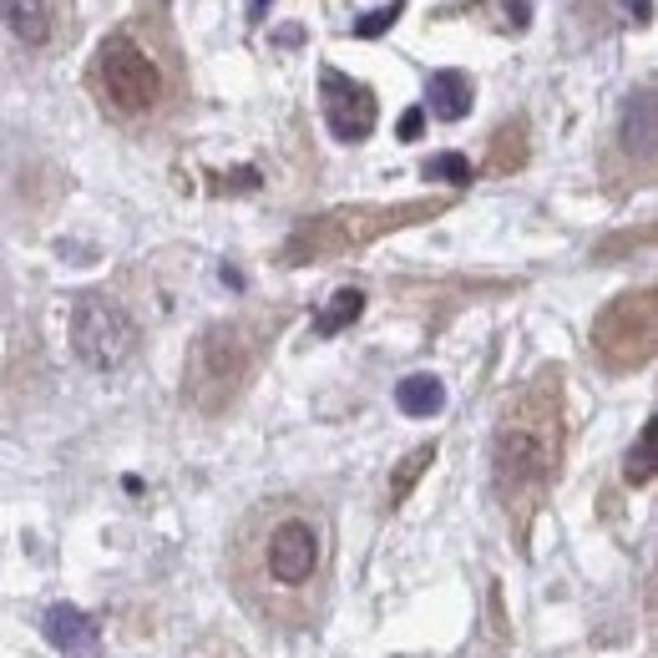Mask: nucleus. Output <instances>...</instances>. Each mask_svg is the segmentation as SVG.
Returning <instances> with one entry per match:
<instances>
[{
  "mask_svg": "<svg viewBox=\"0 0 658 658\" xmlns=\"http://www.w3.org/2000/svg\"><path fill=\"white\" fill-rule=\"evenodd\" d=\"M431 461H436V441H431V446H416V451H410L406 461L395 467L390 491H385V502H390V506H400V502H406V497H410V487H416V481H420V471L431 467Z\"/></svg>",
  "mask_w": 658,
  "mask_h": 658,
  "instance_id": "dca6fc26",
  "label": "nucleus"
},
{
  "mask_svg": "<svg viewBox=\"0 0 658 658\" xmlns=\"http://www.w3.org/2000/svg\"><path fill=\"white\" fill-rule=\"evenodd\" d=\"M0 21H6V31H11L21 46H31V51L51 46V36H56L51 0H0Z\"/></svg>",
  "mask_w": 658,
  "mask_h": 658,
  "instance_id": "9b49d317",
  "label": "nucleus"
},
{
  "mask_svg": "<svg viewBox=\"0 0 658 658\" xmlns=\"http://www.w3.org/2000/svg\"><path fill=\"white\" fill-rule=\"evenodd\" d=\"M426 178H441V182H451V188H467V182H471V163L461 153H441V157L426 163Z\"/></svg>",
  "mask_w": 658,
  "mask_h": 658,
  "instance_id": "a211bd4d",
  "label": "nucleus"
},
{
  "mask_svg": "<svg viewBox=\"0 0 658 658\" xmlns=\"http://www.w3.org/2000/svg\"><path fill=\"white\" fill-rule=\"evenodd\" d=\"M359 314H365V289H335V294H330V304L314 314V335L335 340L340 330H349V324L359 320Z\"/></svg>",
  "mask_w": 658,
  "mask_h": 658,
  "instance_id": "2eb2a0df",
  "label": "nucleus"
},
{
  "mask_svg": "<svg viewBox=\"0 0 658 658\" xmlns=\"http://www.w3.org/2000/svg\"><path fill=\"white\" fill-rule=\"evenodd\" d=\"M400 11H406V0H390V6L370 11L365 21H355V36H365V41H370V36H380V31H390V25H395V15H400Z\"/></svg>",
  "mask_w": 658,
  "mask_h": 658,
  "instance_id": "6ab92c4d",
  "label": "nucleus"
},
{
  "mask_svg": "<svg viewBox=\"0 0 658 658\" xmlns=\"http://www.w3.org/2000/svg\"><path fill=\"white\" fill-rule=\"evenodd\" d=\"M593 355L603 370L628 375L644 370L658 349V294L654 289H623L618 300H608L593 320Z\"/></svg>",
  "mask_w": 658,
  "mask_h": 658,
  "instance_id": "423d86ee",
  "label": "nucleus"
},
{
  "mask_svg": "<svg viewBox=\"0 0 658 658\" xmlns=\"http://www.w3.org/2000/svg\"><path fill=\"white\" fill-rule=\"evenodd\" d=\"M451 208V198H406V203H349V208H330L320 218H304L294 233L279 249V263L300 269V263H324L340 259V253H355L365 243L385 239V233H400V228L431 223Z\"/></svg>",
  "mask_w": 658,
  "mask_h": 658,
  "instance_id": "20e7f679",
  "label": "nucleus"
},
{
  "mask_svg": "<svg viewBox=\"0 0 658 658\" xmlns=\"http://www.w3.org/2000/svg\"><path fill=\"white\" fill-rule=\"evenodd\" d=\"M654 420H644V431H638V441L628 446V461H623V481L628 487H648L654 481Z\"/></svg>",
  "mask_w": 658,
  "mask_h": 658,
  "instance_id": "f3484780",
  "label": "nucleus"
},
{
  "mask_svg": "<svg viewBox=\"0 0 658 658\" xmlns=\"http://www.w3.org/2000/svg\"><path fill=\"white\" fill-rule=\"evenodd\" d=\"M471 96H477V86L467 72H436L426 86V102H431L426 112H436L441 122H461L471 112Z\"/></svg>",
  "mask_w": 658,
  "mask_h": 658,
  "instance_id": "f8f14e48",
  "label": "nucleus"
},
{
  "mask_svg": "<svg viewBox=\"0 0 658 658\" xmlns=\"http://www.w3.org/2000/svg\"><path fill=\"white\" fill-rule=\"evenodd\" d=\"M526 163V117H512L497 127V137H491V157H487V173L491 178H506V173H516Z\"/></svg>",
  "mask_w": 658,
  "mask_h": 658,
  "instance_id": "4468645a",
  "label": "nucleus"
},
{
  "mask_svg": "<svg viewBox=\"0 0 658 658\" xmlns=\"http://www.w3.org/2000/svg\"><path fill=\"white\" fill-rule=\"evenodd\" d=\"M279 324H284V310L274 314L249 310V314H233V320H213L188 345V359H182V400L208 420L228 416L243 400V390L253 385V375H259Z\"/></svg>",
  "mask_w": 658,
  "mask_h": 658,
  "instance_id": "7ed1b4c3",
  "label": "nucleus"
},
{
  "mask_svg": "<svg viewBox=\"0 0 658 658\" xmlns=\"http://www.w3.org/2000/svg\"><path fill=\"white\" fill-rule=\"evenodd\" d=\"M395 406L410 420H431L446 410V385L436 375H406V380L395 385Z\"/></svg>",
  "mask_w": 658,
  "mask_h": 658,
  "instance_id": "ddd939ff",
  "label": "nucleus"
},
{
  "mask_svg": "<svg viewBox=\"0 0 658 658\" xmlns=\"http://www.w3.org/2000/svg\"><path fill=\"white\" fill-rule=\"evenodd\" d=\"M92 96L122 127H147L173 107V76L153 46L132 36V31H112L92 56Z\"/></svg>",
  "mask_w": 658,
  "mask_h": 658,
  "instance_id": "39448f33",
  "label": "nucleus"
},
{
  "mask_svg": "<svg viewBox=\"0 0 658 658\" xmlns=\"http://www.w3.org/2000/svg\"><path fill=\"white\" fill-rule=\"evenodd\" d=\"M137 340H143L137 320H132L112 294H82V300H76L72 349H76V359H82L86 370H96V375L122 370V365L137 355Z\"/></svg>",
  "mask_w": 658,
  "mask_h": 658,
  "instance_id": "0eeeda50",
  "label": "nucleus"
},
{
  "mask_svg": "<svg viewBox=\"0 0 658 658\" xmlns=\"http://www.w3.org/2000/svg\"><path fill=\"white\" fill-rule=\"evenodd\" d=\"M41 628H46V644L66 658H82L96 648V623L86 618L82 608H72V603H51Z\"/></svg>",
  "mask_w": 658,
  "mask_h": 658,
  "instance_id": "9d476101",
  "label": "nucleus"
},
{
  "mask_svg": "<svg viewBox=\"0 0 658 658\" xmlns=\"http://www.w3.org/2000/svg\"><path fill=\"white\" fill-rule=\"evenodd\" d=\"M563 365H542L526 375L497 410L491 426V491L512 522L516 547H526L532 516L547 506L552 487L563 477L567 451V390Z\"/></svg>",
  "mask_w": 658,
  "mask_h": 658,
  "instance_id": "f03ea898",
  "label": "nucleus"
},
{
  "mask_svg": "<svg viewBox=\"0 0 658 658\" xmlns=\"http://www.w3.org/2000/svg\"><path fill=\"white\" fill-rule=\"evenodd\" d=\"M420 127H426V112H406V117H400V137H406V143H416L420 137Z\"/></svg>",
  "mask_w": 658,
  "mask_h": 658,
  "instance_id": "412c9836",
  "label": "nucleus"
},
{
  "mask_svg": "<svg viewBox=\"0 0 658 658\" xmlns=\"http://www.w3.org/2000/svg\"><path fill=\"white\" fill-rule=\"evenodd\" d=\"M335 577V526L310 497L249 506L228 542V583L259 623L279 634L314 628Z\"/></svg>",
  "mask_w": 658,
  "mask_h": 658,
  "instance_id": "f257e3e1",
  "label": "nucleus"
},
{
  "mask_svg": "<svg viewBox=\"0 0 658 658\" xmlns=\"http://www.w3.org/2000/svg\"><path fill=\"white\" fill-rule=\"evenodd\" d=\"M623 163L618 182L623 188H648L654 182V86H638L623 107L618 122V137H613V157H608V173Z\"/></svg>",
  "mask_w": 658,
  "mask_h": 658,
  "instance_id": "6e6552de",
  "label": "nucleus"
},
{
  "mask_svg": "<svg viewBox=\"0 0 658 658\" xmlns=\"http://www.w3.org/2000/svg\"><path fill=\"white\" fill-rule=\"evenodd\" d=\"M182 658H243V648L228 644V638H218V634H208V638H198V644H192Z\"/></svg>",
  "mask_w": 658,
  "mask_h": 658,
  "instance_id": "aec40b11",
  "label": "nucleus"
},
{
  "mask_svg": "<svg viewBox=\"0 0 658 658\" xmlns=\"http://www.w3.org/2000/svg\"><path fill=\"white\" fill-rule=\"evenodd\" d=\"M320 102H324V122H330V132L340 143H365L375 132V122H380V102H375L370 86L335 72V66L320 72Z\"/></svg>",
  "mask_w": 658,
  "mask_h": 658,
  "instance_id": "1a4fd4ad",
  "label": "nucleus"
}]
</instances>
